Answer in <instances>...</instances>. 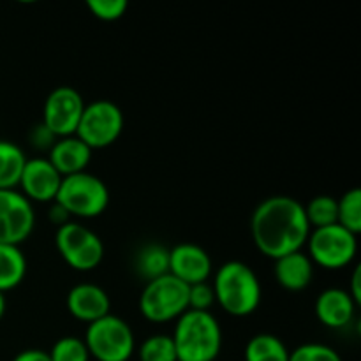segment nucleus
<instances>
[{
  "label": "nucleus",
  "mask_w": 361,
  "mask_h": 361,
  "mask_svg": "<svg viewBox=\"0 0 361 361\" xmlns=\"http://www.w3.org/2000/svg\"><path fill=\"white\" fill-rule=\"evenodd\" d=\"M250 233L259 252L271 259L298 252L310 235L305 207L291 196L267 197L254 210Z\"/></svg>",
  "instance_id": "obj_1"
},
{
  "label": "nucleus",
  "mask_w": 361,
  "mask_h": 361,
  "mask_svg": "<svg viewBox=\"0 0 361 361\" xmlns=\"http://www.w3.org/2000/svg\"><path fill=\"white\" fill-rule=\"evenodd\" d=\"M215 302L233 317H247L254 314L263 298L259 279L249 264L242 261H228L215 274L212 284Z\"/></svg>",
  "instance_id": "obj_2"
},
{
  "label": "nucleus",
  "mask_w": 361,
  "mask_h": 361,
  "mask_svg": "<svg viewBox=\"0 0 361 361\" xmlns=\"http://www.w3.org/2000/svg\"><path fill=\"white\" fill-rule=\"evenodd\" d=\"M178 361H215L222 349V330L210 312L187 310L176 319L175 334Z\"/></svg>",
  "instance_id": "obj_3"
},
{
  "label": "nucleus",
  "mask_w": 361,
  "mask_h": 361,
  "mask_svg": "<svg viewBox=\"0 0 361 361\" xmlns=\"http://www.w3.org/2000/svg\"><path fill=\"white\" fill-rule=\"evenodd\" d=\"M55 203L69 215L94 219L106 212L109 204V189L99 176L83 171L62 178Z\"/></svg>",
  "instance_id": "obj_4"
},
{
  "label": "nucleus",
  "mask_w": 361,
  "mask_h": 361,
  "mask_svg": "<svg viewBox=\"0 0 361 361\" xmlns=\"http://www.w3.org/2000/svg\"><path fill=\"white\" fill-rule=\"evenodd\" d=\"M140 310L152 323L178 319L189 310V286L169 274L148 281L141 291Z\"/></svg>",
  "instance_id": "obj_5"
},
{
  "label": "nucleus",
  "mask_w": 361,
  "mask_h": 361,
  "mask_svg": "<svg viewBox=\"0 0 361 361\" xmlns=\"http://www.w3.org/2000/svg\"><path fill=\"white\" fill-rule=\"evenodd\" d=\"M83 342L97 361H129L136 348L129 324L113 314L88 324Z\"/></svg>",
  "instance_id": "obj_6"
},
{
  "label": "nucleus",
  "mask_w": 361,
  "mask_h": 361,
  "mask_svg": "<svg viewBox=\"0 0 361 361\" xmlns=\"http://www.w3.org/2000/svg\"><path fill=\"white\" fill-rule=\"evenodd\" d=\"M123 130V113L115 102L99 99L85 104L83 115L74 136L80 137L92 152L115 143Z\"/></svg>",
  "instance_id": "obj_7"
},
{
  "label": "nucleus",
  "mask_w": 361,
  "mask_h": 361,
  "mask_svg": "<svg viewBox=\"0 0 361 361\" xmlns=\"http://www.w3.org/2000/svg\"><path fill=\"white\" fill-rule=\"evenodd\" d=\"M307 249L312 263L326 270H341L355 259L358 252V240L356 235L341 224H334L310 231Z\"/></svg>",
  "instance_id": "obj_8"
},
{
  "label": "nucleus",
  "mask_w": 361,
  "mask_h": 361,
  "mask_svg": "<svg viewBox=\"0 0 361 361\" xmlns=\"http://www.w3.org/2000/svg\"><path fill=\"white\" fill-rule=\"evenodd\" d=\"M55 245L62 259L76 271L94 270L104 257L102 240L78 222H67L56 229Z\"/></svg>",
  "instance_id": "obj_9"
},
{
  "label": "nucleus",
  "mask_w": 361,
  "mask_h": 361,
  "mask_svg": "<svg viewBox=\"0 0 361 361\" xmlns=\"http://www.w3.org/2000/svg\"><path fill=\"white\" fill-rule=\"evenodd\" d=\"M85 101L80 92L73 87L55 88L46 97L44 109H42V126L56 137L74 136L83 115Z\"/></svg>",
  "instance_id": "obj_10"
},
{
  "label": "nucleus",
  "mask_w": 361,
  "mask_h": 361,
  "mask_svg": "<svg viewBox=\"0 0 361 361\" xmlns=\"http://www.w3.org/2000/svg\"><path fill=\"white\" fill-rule=\"evenodd\" d=\"M35 226L34 207L16 189L0 190V243L16 245L32 235Z\"/></svg>",
  "instance_id": "obj_11"
},
{
  "label": "nucleus",
  "mask_w": 361,
  "mask_h": 361,
  "mask_svg": "<svg viewBox=\"0 0 361 361\" xmlns=\"http://www.w3.org/2000/svg\"><path fill=\"white\" fill-rule=\"evenodd\" d=\"M62 176L51 166L48 159H27L20 178V187L28 201L37 203H53L59 194Z\"/></svg>",
  "instance_id": "obj_12"
},
{
  "label": "nucleus",
  "mask_w": 361,
  "mask_h": 361,
  "mask_svg": "<svg viewBox=\"0 0 361 361\" xmlns=\"http://www.w3.org/2000/svg\"><path fill=\"white\" fill-rule=\"evenodd\" d=\"M210 254L194 243H180L169 250V275L194 286L207 282L212 274Z\"/></svg>",
  "instance_id": "obj_13"
},
{
  "label": "nucleus",
  "mask_w": 361,
  "mask_h": 361,
  "mask_svg": "<svg viewBox=\"0 0 361 361\" xmlns=\"http://www.w3.org/2000/svg\"><path fill=\"white\" fill-rule=\"evenodd\" d=\"M67 309L71 316L83 323H94L108 316L111 309L108 293L95 284H78L67 295Z\"/></svg>",
  "instance_id": "obj_14"
},
{
  "label": "nucleus",
  "mask_w": 361,
  "mask_h": 361,
  "mask_svg": "<svg viewBox=\"0 0 361 361\" xmlns=\"http://www.w3.org/2000/svg\"><path fill=\"white\" fill-rule=\"evenodd\" d=\"M48 161L62 178L87 171L92 161V150L76 136L60 137L49 148Z\"/></svg>",
  "instance_id": "obj_15"
},
{
  "label": "nucleus",
  "mask_w": 361,
  "mask_h": 361,
  "mask_svg": "<svg viewBox=\"0 0 361 361\" xmlns=\"http://www.w3.org/2000/svg\"><path fill=\"white\" fill-rule=\"evenodd\" d=\"M356 303L348 291L338 288L326 289L316 300V316L321 323L331 330L348 326L355 316Z\"/></svg>",
  "instance_id": "obj_16"
},
{
  "label": "nucleus",
  "mask_w": 361,
  "mask_h": 361,
  "mask_svg": "<svg viewBox=\"0 0 361 361\" xmlns=\"http://www.w3.org/2000/svg\"><path fill=\"white\" fill-rule=\"evenodd\" d=\"M314 263L303 250L275 259V279L288 291H303L312 282Z\"/></svg>",
  "instance_id": "obj_17"
},
{
  "label": "nucleus",
  "mask_w": 361,
  "mask_h": 361,
  "mask_svg": "<svg viewBox=\"0 0 361 361\" xmlns=\"http://www.w3.org/2000/svg\"><path fill=\"white\" fill-rule=\"evenodd\" d=\"M27 259L20 247L0 243V293L11 291L23 282Z\"/></svg>",
  "instance_id": "obj_18"
},
{
  "label": "nucleus",
  "mask_w": 361,
  "mask_h": 361,
  "mask_svg": "<svg viewBox=\"0 0 361 361\" xmlns=\"http://www.w3.org/2000/svg\"><path fill=\"white\" fill-rule=\"evenodd\" d=\"M27 157L13 141L0 140V190L16 189L20 185Z\"/></svg>",
  "instance_id": "obj_19"
},
{
  "label": "nucleus",
  "mask_w": 361,
  "mask_h": 361,
  "mask_svg": "<svg viewBox=\"0 0 361 361\" xmlns=\"http://www.w3.org/2000/svg\"><path fill=\"white\" fill-rule=\"evenodd\" d=\"M245 361H289V349L277 335H254L245 345Z\"/></svg>",
  "instance_id": "obj_20"
},
{
  "label": "nucleus",
  "mask_w": 361,
  "mask_h": 361,
  "mask_svg": "<svg viewBox=\"0 0 361 361\" xmlns=\"http://www.w3.org/2000/svg\"><path fill=\"white\" fill-rule=\"evenodd\" d=\"M136 270L147 282L169 274V250L157 243L145 245L136 256Z\"/></svg>",
  "instance_id": "obj_21"
},
{
  "label": "nucleus",
  "mask_w": 361,
  "mask_h": 361,
  "mask_svg": "<svg viewBox=\"0 0 361 361\" xmlns=\"http://www.w3.org/2000/svg\"><path fill=\"white\" fill-rule=\"evenodd\" d=\"M305 217L309 221L310 229H319L337 224V200L331 196H326V194L312 197L309 201V204L305 207Z\"/></svg>",
  "instance_id": "obj_22"
},
{
  "label": "nucleus",
  "mask_w": 361,
  "mask_h": 361,
  "mask_svg": "<svg viewBox=\"0 0 361 361\" xmlns=\"http://www.w3.org/2000/svg\"><path fill=\"white\" fill-rule=\"evenodd\" d=\"M337 224L358 236L361 233V190L351 189L337 200Z\"/></svg>",
  "instance_id": "obj_23"
},
{
  "label": "nucleus",
  "mask_w": 361,
  "mask_h": 361,
  "mask_svg": "<svg viewBox=\"0 0 361 361\" xmlns=\"http://www.w3.org/2000/svg\"><path fill=\"white\" fill-rule=\"evenodd\" d=\"M137 356H140V361H178L173 337L162 334L152 335L147 341H143Z\"/></svg>",
  "instance_id": "obj_24"
},
{
  "label": "nucleus",
  "mask_w": 361,
  "mask_h": 361,
  "mask_svg": "<svg viewBox=\"0 0 361 361\" xmlns=\"http://www.w3.org/2000/svg\"><path fill=\"white\" fill-rule=\"evenodd\" d=\"M51 361H88L90 355L85 342L78 337H62L48 353Z\"/></svg>",
  "instance_id": "obj_25"
},
{
  "label": "nucleus",
  "mask_w": 361,
  "mask_h": 361,
  "mask_svg": "<svg viewBox=\"0 0 361 361\" xmlns=\"http://www.w3.org/2000/svg\"><path fill=\"white\" fill-rule=\"evenodd\" d=\"M289 361H342V358L330 345L310 342L289 353Z\"/></svg>",
  "instance_id": "obj_26"
},
{
  "label": "nucleus",
  "mask_w": 361,
  "mask_h": 361,
  "mask_svg": "<svg viewBox=\"0 0 361 361\" xmlns=\"http://www.w3.org/2000/svg\"><path fill=\"white\" fill-rule=\"evenodd\" d=\"M87 7L97 20L101 21H116L126 14V0H88Z\"/></svg>",
  "instance_id": "obj_27"
},
{
  "label": "nucleus",
  "mask_w": 361,
  "mask_h": 361,
  "mask_svg": "<svg viewBox=\"0 0 361 361\" xmlns=\"http://www.w3.org/2000/svg\"><path fill=\"white\" fill-rule=\"evenodd\" d=\"M214 303H215V293L210 284L201 282V284L189 286V310H201V312H208V309H210Z\"/></svg>",
  "instance_id": "obj_28"
},
{
  "label": "nucleus",
  "mask_w": 361,
  "mask_h": 361,
  "mask_svg": "<svg viewBox=\"0 0 361 361\" xmlns=\"http://www.w3.org/2000/svg\"><path fill=\"white\" fill-rule=\"evenodd\" d=\"M55 141L56 137L53 136L42 123H39V126H35L34 129L30 130V143L34 145L35 148H39V150H49Z\"/></svg>",
  "instance_id": "obj_29"
},
{
  "label": "nucleus",
  "mask_w": 361,
  "mask_h": 361,
  "mask_svg": "<svg viewBox=\"0 0 361 361\" xmlns=\"http://www.w3.org/2000/svg\"><path fill=\"white\" fill-rule=\"evenodd\" d=\"M13 361H51L49 355L41 349H27V351H21L20 355H16V358Z\"/></svg>",
  "instance_id": "obj_30"
},
{
  "label": "nucleus",
  "mask_w": 361,
  "mask_h": 361,
  "mask_svg": "<svg viewBox=\"0 0 361 361\" xmlns=\"http://www.w3.org/2000/svg\"><path fill=\"white\" fill-rule=\"evenodd\" d=\"M349 296L355 300L356 305L361 303V267H356L355 271H353L351 277V289H349Z\"/></svg>",
  "instance_id": "obj_31"
},
{
  "label": "nucleus",
  "mask_w": 361,
  "mask_h": 361,
  "mask_svg": "<svg viewBox=\"0 0 361 361\" xmlns=\"http://www.w3.org/2000/svg\"><path fill=\"white\" fill-rule=\"evenodd\" d=\"M69 217L71 215L63 210V207H60L59 203H55V201H53V207H51V210H49V221L60 228V226H63L69 222Z\"/></svg>",
  "instance_id": "obj_32"
},
{
  "label": "nucleus",
  "mask_w": 361,
  "mask_h": 361,
  "mask_svg": "<svg viewBox=\"0 0 361 361\" xmlns=\"http://www.w3.org/2000/svg\"><path fill=\"white\" fill-rule=\"evenodd\" d=\"M4 312H6V296L4 293H0V319H2Z\"/></svg>",
  "instance_id": "obj_33"
}]
</instances>
